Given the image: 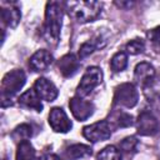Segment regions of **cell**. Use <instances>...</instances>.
<instances>
[{"label":"cell","mask_w":160,"mask_h":160,"mask_svg":"<svg viewBox=\"0 0 160 160\" xmlns=\"http://www.w3.org/2000/svg\"><path fill=\"white\" fill-rule=\"evenodd\" d=\"M31 135H32L31 126L28 125V124H21V125H19V126H16V128L14 129L12 134H11L12 139L16 140V141H19V142H21V141H24V140H29V139L31 138Z\"/></svg>","instance_id":"cell-22"},{"label":"cell","mask_w":160,"mask_h":160,"mask_svg":"<svg viewBox=\"0 0 160 160\" xmlns=\"http://www.w3.org/2000/svg\"><path fill=\"white\" fill-rule=\"evenodd\" d=\"M159 129H160L159 121L154 116L152 112L144 110L139 114L138 120H136L138 134H140L142 136H152L159 131Z\"/></svg>","instance_id":"cell-8"},{"label":"cell","mask_w":160,"mask_h":160,"mask_svg":"<svg viewBox=\"0 0 160 160\" xmlns=\"http://www.w3.org/2000/svg\"><path fill=\"white\" fill-rule=\"evenodd\" d=\"M38 160H61L59 156H56V155H54V154H45V155H42L41 158H39Z\"/></svg>","instance_id":"cell-26"},{"label":"cell","mask_w":160,"mask_h":160,"mask_svg":"<svg viewBox=\"0 0 160 160\" xmlns=\"http://www.w3.org/2000/svg\"><path fill=\"white\" fill-rule=\"evenodd\" d=\"M62 25V4L59 1H50L46 4L45 20L42 34L49 44H58Z\"/></svg>","instance_id":"cell-1"},{"label":"cell","mask_w":160,"mask_h":160,"mask_svg":"<svg viewBox=\"0 0 160 160\" xmlns=\"http://www.w3.org/2000/svg\"><path fill=\"white\" fill-rule=\"evenodd\" d=\"M115 4H116L119 8H125V6H131V5H132V2H126V4H125V2H115Z\"/></svg>","instance_id":"cell-27"},{"label":"cell","mask_w":160,"mask_h":160,"mask_svg":"<svg viewBox=\"0 0 160 160\" xmlns=\"http://www.w3.org/2000/svg\"><path fill=\"white\" fill-rule=\"evenodd\" d=\"M69 108L71 110L72 116L79 121L88 120L94 114V110H95V106H94V104L91 101L85 100L84 98L78 96V95L70 99Z\"/></svg>","instance_id":"cell-7"},{"label":"cell","mask_w":160,"mask_h":160,"mask_svg":"<svg viewBox=\"0 0 160 160\" xmlns=\"http://www.w3.org/2000/svg\"><path fill=\"white\" fill-rule=\"evenodd\" d=\"M139 101V92L134 84L122 82L115 88L114 92V105L131 109Z\"/></svg>","instance_id":"cell-4"},{"label":"cell","mask_w":160,"mask_h":160,"mask_svg":"<svg viewBox=\"0 0 160 160\" xmlns=\"http://www.w3.org/2000/svg\"><path fill=\"white\" fill-rule=\"evenodd\" d=\"M19 105L25 108V109H30V110H35L38 112L42 111V104H41V99L39 98V95L36 94V91L34 89H29L26 91H24L19 99Z\"/></svg>","instance_id":"cell-15"},{"label":"cell","mask_w":160,"mask_h":160,"mask_svg":"<svg viewBox=\"0 0 160 160\" xmlns=\"http://www.w3.org/2000/svg\"><path fill=\"white\" fill-rule=\"evenodd\" d=\"M49 125L55 132H68L71 128V120L61 108H52L49 112Z\"/></svg>","instance_id":"cell-9"},{"label":"cell","mask_w":160,"mask_h":160,"mask_svg":"<svg viewBox=\"0 0 160 160\" xmlns=\"http://www.w3.org/2000/svg\"><path fill=\"white\" fill-rule=\"evenodd\" d=\"M102 81V70L98 66H90L85 70L79 85H78V89H76V92H78V96H86L89 95L95 88H98Z\"/></svg>","instance_id":"cell-5"},{"label":"cell","mask_w":160,"mask_h":160,"mask_svg":"<svg viewBox=\"0 0 160 160\" xmlns=\"http://www.w3.org/2000/svg\"><path fill=\"white\" fill-rule=\"evenodd\" d=\"M36 94L39 95V98L41 100L45 101H54L58 98V89L54 85L52 81L48 80L46 78H39L36 79V81L34 82V88H32Z\"/></svg>","instance_id":"cell-11"},{"label":"cell","mask_w":160,"mask_h":160,"mask_svg":"<svg viewBox=\"0 0 160 160\" xmlns=\"http://www.w3.org/2000/svg\"><path fill=\"white\" fill-rule=\"evenodd\" d=\"M65 6L69 16L81 24L95 21L102 9V4L99 1H68Z\"/></svg>","instance_id":"cell-2"},{"label":"cell","mask_w":160,"mask_h":160,"mask_svg":"<svg viewBox=\"0 0 160 160\" xmlns=\"http://www.w3.org/2000/svg\"><path fill=\"white\" fill-rule=\"evenodd\" d=\"M136 146H138V140L135 136H128L124 140H121V142H120V150L126 154L135 151Z\"/></svg>","instance_id":"cell-24"},{"label":"cell","mask_w":160,"mask_h":160,"mask_svg":"<svg viewBox=\"0 0 160 160\" xmlns=\"http://www.w3.org/2000/svg\"><path fill=\"white\" fill-rule=\"evenodd\" d=\"M109 124L111 129H119V128H129L134 124V119L130 114L122 111V110H115L109 116Z\"/></svg>","instance_id":"cell-16"},{"label":"cell","mask_w":160,"mask_h":160,"mask_svg":"<svg viewBox=\"0 0 160 160\" xmlns=\"http://www.w3.org/2000/svg\"><path fill=\"white\" fill-rule=\"evenodd\" d=\"M154 78H155V69L151 64L142 61L135 66L134 79H135L136 84H139L141 86H146L152 81Z\"/></svg>","instance_id":"cell-13"},{"label":"cell","mask_w":160,"mask_h":160,"mask_svg":"<svg viewBox=\"0 0 160 160\" xmlns=\"http://www.w3.org/2000/svg\"><path fill=\"white\" fill-rule=\"evenodd\" d=\"M145 49V44L141 39H134V40H130L126 45H125V50H126V54H130V55H138L140 52H142Z\"/></svg>","instance_id":"cell-23"},{"label":"cell","mask_w":160,"mask_h":160,"mask_svg":"<svg viewBox=\"0 0 160 160\" xmlns=\"http://www.w3.org/2000/svg\"><path fill=\"white\" fill-rule=\"evenodd\" d=\"M148 38L150 39L151 42L160 45V26H156V28L151 29V30L148 32Z\"/></svg>","instance_id":"cell-25"},{"label":"cell","mask_w":160,"mask_h":160,"mask_svg":"<svg viewBox=\"0 0 160 160\" xmlns=\"http://www.w3.org/2000/svg\"><path fill=\"white\" fill-rule=\"evenodd\" d=\"M92 154V150L90 146L84 145V144H75L69 146L64 155L66 158V160H78V159H82V158H88Z\"/></svg>","instance_id":"cell-17"},{"label":"cell","mask_w":160,"mask_h":160,"mask_svg":"<svg viewBox=\"0 0 160 160\" xmlns=\"http://www.w3.org/2000/svg\"><path fill=\"white\" fill-rule=\"evenodd\" d=\"M98 160H121L120 149H118L114 145L105 146L98 154Z\"/></svg>","instance_id":"cell-21"},{"label":"cell","mask_w":160,"mask_h":160,"mask_svg":"<svg viewBox=\"0 0 160 160\" xmlns=\"http://www.w3.org/2000/svg\"><path fill=\"white\" fill-rule=\"evenodd\" d=\"M15 160H35V149L29 140L18 144Z\"/></svg>","instance_id":"cell-18"},{"label":"cell","mask_w":160,"mask_h":160,"mask_svg":"<svg viewBox=\"0 0 160 160\" xmlns=\"http://www.w3.org/2000/svg\"><path fill=\"white\" fill-rule=\"evenodd\" d=\"M111 126L108 120L96 121L94 124L86 125L82 129V136L91 141V142H99L105 141L111 136Z\"/></svg>","instance_id":"cell-6"},{"label":"cell","mask_w":160,"mask_h":160,"mask_svg":"<svg viewBox=\"0 0 160 160\" xmlns=\"http://www.w3.org/2000/svg\"><path fill=\"white\" fill-rule=\"evenodd\" d=\"M26 81V75L21 69H14L6 72L1 80V101L2 106L6 100H10L15 94H18Z\"/></svg>","instance_id":"cell-3"},{"label":"cell","mask_w":160,"mask_h":160,"mask_svg":"<svg viewBox=\"0 0 160 160\" xmlns=\"http://www.w3.org/2000/svg\"><path fill=\"white\" fill-rule=\"evenodd\" d=\"M128 66V54L125 51L116 52L110 60V68L114 72H120Z\"/></svg>","instance_id":"cell-20"},{"label":"cell","mask_w":160,"mask_h":160,"mask_svg":"<svg viewBox=\"0 0 160 160\" xmlns=\"http://www.w3.org/2000/svg\"><path fill=\"white\" fill-rule=\"evenodd\" d=\"M101 40H102V39L99 36V38H96V39H92V40L85 41V42L80 46V49H79V58H80V59H84V58L89 56L90 54H92L96 49L102 48L104 45H102V44H100V41H101ZM102 41H105V40H102Z\"/></svg>","instance_id":"cell-19"},{"label":"cell","mask_w":160,"mask_h":160,"mask_svg":"<svg viewBox=\"0 0 160 160\" xmlns=\"http://www.w3.org/2000/svg\"><path fill=\"white\" fill-rule=\"evenodd\" d=\"M58 68H59L60 72L62 74V76L70 78L78 72V70L80 68V61L74 54H66L59 60Z\"/></svg>","instance_id":"cell-14"},{"label":"cell","mask_w":160,"mask_h":160,"mask_svg":"<svg viewBox=\"0 0 160 160\" xmlns=\"http://www.w3.org/2000/svg\"><path fill=\"white\" fill-rule=\"evenodd\" d=\"M0 19H1V22L4 26L14 29L21 19V11H20V8L18 6V4L10 2L6 6H5V4H1Z\"/></svg>","instance_id":"cell-10"},{"label":"cell","mask_w":160,"mask_h":160,"mask_svg":"<svg viewBox=\"0 0 160 160\" xmlns=\"http://www.w3.org/2000/svg\"><path fill=\"white\" fill-rule=\"evenodd\" d=\"M52 60H54V58H52L51 52L45 49H41L31 55V58L29 59V66L35 72L45 71L52 64Z\"/></svg>","instance_id":"cell-12"}]
</instances>
